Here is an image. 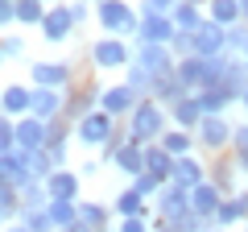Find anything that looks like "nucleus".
Instances as JSON below:
<instances>
[{"instance_id":"1","label":"nucleus","mask_w":248,"mask_h":232,"mask_svg":"<svg viewBox=\"0 0 248 232\" xmlns=\"http://www.w3.org/2000/svg\"><path fill=\"white\" fill-rule=\"evenodd\" d=\"M170 129V108H161L157 99L145 96L141 104L128 112V129H124V137L137 145H149V141H161V133Z\"/></svg>"},{"instance_id":"2","label":"nucleus","mask_w":248,"mask_h":232,"mask_svg":"<svg viewBox=\"0 0 248 232\" xmlns=\"http://www.w3.org/2000/svg\"><path fill=\"white\" fill-rule=\"evenodd\" d=\"M95 17L104 25V33H112V37H137V29H141V13L128 0H99Z\"/></svg>"},{"instance_id":"3","label":"nucleus","mask_w":248,"mask_h":232,"mask_svg":"<svg viewBox=\"0 0 248 232\" xmlns=\"http://www.w3.org/2000/svg\"><path fill=\"white\" fill-rule=\"evenodd\" d=\"M120 133V129H116V116H108L104 108H91V112H83L79 120H75V141L79 145H87V149H104L108 141H112V137Z\"/></svg>"},{"instance_id":"4","label":"nucleus","mask_w":248,"mask_h":232,"mask_svg":"<svg viewBox=\"0 0 248 232\" xmlns=\"http://www.w3.org/2000/svg\"><path fill=\"white\" fill-rule=\"evenodd\" d=\"M232 137H236V125H232L223 112L203 116V120H199V129H195V141L203 145L207 153H223V149H232Z\"/></svg>"},{"instance_id":"5","label":"nucleus","mask_w":248,"mask_h":232,"mask_svg":"<svg viewBox=\"0 0 248 232\" xmlns=\"http://www.w3.org/2000/svg\"><path fill=\"white\" fill-rule=\"evenodd\" d=\"M195 207H190V191L178 187V182H166V187L157 191V199H153V215L166 224H182V215H190Z\"/></svg>"},{"instance_id":"6","label":"nucleus","mask_w":248,"mask_h":232,"mask_svg":"<svg viewBox=\"0 0 248 232\" xmlns=\"http://www.w3.org/2000/svg\"><path fill=\"white\" fill-rule=\"evenodd\" d=\"M133 63V50L124 46V37H99L95 46H91V66L95 71H124V66Z\"/></svg>"},{"instance_id":"7","label":"nucleus","mask_w":248,"mask_h":232,"mask_svg":"<svg viewBox=\"0 0 248 232\" xmlns=\"http://www.w3.org/2000/svg\"><path fill=\"white\" fill-rule=\"evenodd\" d=\"M133 63L141 66V71L149 75V79H166V75H174V63H178V54L170 50V46H137Z\"/></svg>"},{"instance_id":"8","label":"nucleus","mask_w":248,"mask_h":232,"mask_svg":"<svg viewBox=\"0 0 248 232\" xmlns=\"http://www.w3.org/2000/svg\"><path fill=\"white\" fill-rule=\"evenodd\" d=\"M141 104V96H137L128 83H108V87H99V108H104L108 116H116V120H128V112Z\"/></svg>"},{"instance_id":"9","label":"nucleus","mask_w":248,"mask_h":232,"mask_svg":"<svg viewBox=\"0 0 248 232\" xmlns=\"http://www.w3.org/2000/svg\"><path fill=\"white\" fill-rule=\"evenodd\" d=\"M174 21L170 13H141V29H137V46H170L174 42Z\"/></svg>"},{"instance_id":"10","label":"nucleus","mask_w":248,"mask_h":232,"mask_svg":"<svg viewBox=\"0 0 248 232\" xmlns=\"http://www.w3.org/2000/svg\"><path fill=\"white\" fill-rule=\"evenodd\" d=\"M71 83H75L71 63H33L29 66V87H58V91H66Z\"/></svg>"},{"instance_id":"11","label":"nucleus","mask_w":248,"mask_h":232,"mask_svg":"<svg viewBox=\"0 0 248 232\" xmlns=\"http://www.w3.org/2000/svg\"><path fill=\"white\" fill-rule=\"evenodd\" d=\"M190 42H195V54H199V58H215V54H223V50H228V29H223L219 21H211V17H207L203 25H199L195 33H190Z\"/></svg>"},{"instance_id":"12","label":"nucleus","mask_w":248,"mask_h":232,"mask_svg":"<svg viewBox=\"0 0 248 232\" xmlns=\"http://www.w3.org/2000/svg\"><path fill=\"white\" fill-rule=\"evenodd\" d=\"M37 29H42L46 42H66V37H71L79 25H75V17H71V9H66V4H50Z\"/></svg>"},{"instance_id":"13","label":"nucleus","mask_w":248,"mask_h":232,"mask_svg":"<svg viewBox=\"0 0 248 232\" xmlns=\"http://www.w3.org/2000/svg\"><path fill=\"white\" fill-rule=\"evenodd\" d=\"M46 133H50V120H42V116H21L17 120V149L33 153V149H46Z\"/></svg>"},{"instance_id":"14","label":"nucleus","mask_w":248,"mask_h":232,"mask_svg":"<svg viewBox=\"0 0 248 232\" xmlns=\"http://www.w3.org/2000/svg\"><path fill=\"white\" fill-rule=\"evenodd\" d=\"M46 195H50V199H75V203H79V195H83V179L75 174L71 166H58L50 179H46Z\"/></svg>"},{"instance_id":"15","label":"nucleus","mask_w":248,"mask_h":232,"mask_svg":"<svg viewBox=\"0 0 248 232\" xmlns=\"http://www.w3.org/2000/svg\"><path fill=\"white\" fill-rule=\"evenodd\" d=\"M29 108H33V87H25V83H9V87L0 91V112H4V116L21 120V116H29Z\"/></svg>"},{"instance_id":"16","label":"nucleus","mask_w":248,"mask_h":232,"mask_svg":"<svg viewBox=\"0 0 248 232\" xmlns=\"http://www.w3.org/2000/svg\"><path fill=\"white\" fill-rule=\"evenodd\" d=\"M33 116H42V120H58L62 112H66V91L58 87H33V108H29Z\"/></svg>"},{"instance_id":"17","label":"nucleus","mask_w":248,"mask_h":232,"mask_svg":"<svg viewBox=\"0 0 248 232\" xmlns=\"http://www.w3.org/2000/svg\"><path fill=\"white\" fill-rule=\"evenodd\" d=\"M211 174H207V166L195 158V153H186V158H174V179L170 182H178V187H186V191H195L199 182H207Z\"/></svg>"},{"instance_id":"18","label":"nucleus","mask_w":248,"mask_h":232,"mask_svg":"<svg viewBox=\"0 0 248 232\" xmlns=\"http://www.w3.org/2000/svg\"><path fill=\"white\" fill-rule=\"evenodd\" d=\"M219 203H223V187H219L215 179L199 182V187L190 191V207H195L199 215H211V220H215V212H219Z\"/></svg>"},{"instance_id":"19","label":"nucleus","mask_w":248,"mask_h":232,"mask_svg":"<svg viewBox=\"0 0 248 232\" xmlns=\"http://www.w3.org/2000/svg\"><path fill=\"white\" fill-rule=\"evenodd\" d=\"M79 220L87 224L91 232H112L116 212H112L108 203H99V199H79Z\"/></svg>"},{"instance_id":"20","label":"nucleus","mask_w":248,"mask_h":232,"mask_svg":"<svg viewBox=\"0 0 248 232\" xmlns=\"http://www.w3.org/2000/svg\"><path fill=\"white\" fill-rule=\"evenodd\" d=\"M199 120H203V104H199L195 91H190V96H182L174 108H170V125H178V129H190V133H195Z\"/></svg>"},{"instance_id":"21","label":"nucleus","mask_w":248,"mask_h":232,"mask_svg":"<svg viewBox=\"0 0 248 232\" xmlns=\"http://www.w3.org/2000/svg\"><path fill=\"white\" fill-rule=\"evenodd\" d=\"M0 166H4V179H9L13 187H25V182H33V170H29V153H25V149L0 153Z\"/></svg>"},{"instance_id":"22","label":"nucleus","mask_w":248,"mask_h":232,"mask_svg":"<svg viewBox=\"0 0 248 232\" xmlns=\"http://www.w3.org/2000/svg\"><path fill=\"white\" fill-rule=\"evenodd\" d=\"M145 170H149L157 182H170L174 179V153L161 149V141H149L145 145Z\"/></svg>"},{"instance_id":"23","label":"nucleus","mask_w":248,"mask_h":232,"mask_svg":"<svg viewBox=\"0 0 248 232\" xmlns=\"http://www.w3.org/2000/svg\"><path fill=\"white\" fill-rule=\"evenodd\" d=\"M112 166L120 170V174H128V179H137V174H145V145H137V141H124L120 149H116Z\"/></svg>"},{"instance_id":"24","label":"nucleus","mask_w":248,"mask_h":232,"mask_svg":"<svg viewBox=\"0 0 248 232\" xmlns=\"http://www.w3.org/2000/svg\"><path fill=\"white\" fill-rule=\"evenodd\" d=\"M170 21H174L178 33H195V29L207 21V9H203V4H190V0H178L174 13H170Z\"/></svg>"},{"instance_id":"25","label":"nucleus","mask_w":248,"mask_h":232,"mask_svg":"<svg viewBox=\"0 0 248 232\" xmlns=\"http://www.w3.org/2000/svg\"><path fill=\"white\" fill-rule=\"evenodd\" d=\"M174 79L182 83L186 91H203V58L199 54H186L174 63Z\"/></svg>"},{"instance_id":"26","label":"nucleus","mask_w":248,"mask_h":232,"mask_svg":"<svg viewBox=\"0 0 248 232\" xmlns=\"http://www.w3.org/2000/svg\"><path fill=\"white\" fill-rule=\"evenodd\" d=\"M195 133L190 129H178V125H170L166 133H161V149L166 153H174V158H186V153H195Z\"/></svg>"},{"instance_id":"27","label":"nucleus","mask_w":248,"mask_h":232,"mask_svg":"<svg viewBox=\"0 0 248 232\" xmlns=\"http://www.w3.org/2000/svg\"><path fill=\"white\" fill-rule=\"evenodd\" d=\"M112 212H116V220H124V215H149V199H145L141 191H133V187H124L120 195H116Z\"/></svg>"},{"instance_id":"28","label":"nucleus","mask_w":248,"mask_h":232,"mask_svg":"<svg viewBox=\"0 0 248 232\" xmlns=\"http://www.w3.org/2000/svg\"><path fill=\"white\" fill-rule=\"evenodd\" d=\"M207 17L219 21L223 29H232L244 21V9H240V0H207Z\"/></svg>"},{"instance_id":"29","label":"nucleus","mask_w":248,"mask_h":232,"mask_svg":"<svg viewBox=\"0 0 248 232\" xmlns=\"http://www.w3.org/2000/svg\"><path fill=\"white\" fill-rule=\"evenodd\" d=\"M182 96H190V91H186L182 83L174 79V75H166V79H153V91H149V99H157L161 108H174Z\"/></svg>"},{"instance_id":"30","label":"nucleus","mask_w":248,"mask_h":232,"mask_svg":"<svg viewBox=\"0 0 248 232\" xmlns=\"http://www.w3.org/2000/svg\"><path fill=\"white\" fill-rule=\"evenodd\" d=\"M46 212H50V224L54 228H71L75 220H79V203H75V199H50V203H46Z\"/></svg>"},{"instance_id":"31","label":"nucleus","mask_w":248,"mask_h":232,"mask_svg":"<svg viewBox=\"0 0 248 232\" xmlns=\"http://www.w3.org/2000/svg\"><path fill=\"white\" fill-rule=\"evenodd\" d=\"M199 96V104H203V116H215V112H228L232 104H236V99L228 96V91L223 87H207V91H195Z\"/></svg>"},{"instance_id":"32","label":"nucleus","mask_w":248,"mask_h":232,"mask_svg":"<svg viewBox=\"0 0 248 232\" xmlns=\"http://www.w3.org/2000/svg\"><path fill=\"white\" fill-rule=\"evenodd\" d=\"M232 224H244V207L236 195H223L219 212H215V228H232Z\"/></svg>"},{"instance_id":"33","label":"nucleus","mask_w":248,"mask_h":232,"mask_svg":"<svg viewBox=\"0 0 248 232\" xmlns=\"http://www.w3.org/2000/svg\"><path fill=\"white\" fill-rule=\"evenodd\" d=\"M228 58H244L248 63V21H240V25H232L228 29Z\"/></svg>"},{"instance_id":"34","label":"nucleus","mask_w":248,"mask_h":232,"mask_svg":"<svg viewBox=\"0 0 248 232\" xmlns=\"http://www.w3.org/2000/svg\"><path fill=\"white\" fill-rule=\"evenodd\" d=\"M46 9V0H17V25H42Z\"/></svg>"},{"instance_id":"35","label":"nucleus","mask_w":248,"mask_h":232,"mask_svg":"<svg viewBox=\"0 0 248 232\" xmlns=\"http://www.w3.org/2000/svg\"><path fill=\"white\" fill-rule=\"evenodd\" d=\"M17 220H21V224H29L33 232H58V228L50 224V212H46V207H21Z\"/></svg>"},{"instance_id":"36","label":"nucleus","mask_w":248,"mask_h":232,"mask_svg":"<svg viewBox=\"0 0 248 232\" xmlns=\"http://www.w3.org/2000/svg\"><path fill=\"white\" fill-rule=\"evenodd\" d=\"M124 83H128V87H133L137 91V96H149V91H153V79H149V75H145L141 71V66H137V63H128V66H124Z\"/></svg>"},{"instance_id":"37","label":"nucleus","mask_w":248,"mask_h":232,"mask_svg":"<svg viewBox=\"0 0 248 232\" xmlns=\"http://www.w3.org/2000/svg\"><path fill=\"white\" fill-rule=\"evenodd\" d=\"M0 212L9 215V220H17V215H21V195H17V187H13V182H4V187H0Z\"/></svg>"},{"instance_id":"38","label":"nucleus","mask_w":248,"mask_h":232,"mask_svg":"<svg viewBox=\"0 0 248 232\" xmlns=\"http://www.w3.org/2000/svg\"><path fill=\"white\" fill-rule=\"evenodd\" d=\"M9 149H17V120L0 112V153H9Z\"/></svg>"},{"instance_id":"39","label":"nucleus","mask_w":248,"mask_h":232,"mask_svg":"<svg viewBox=\"0 0 248 232\" xmlns=\"http://www.w3.org/2000/svg\"><path fill=\"white\" fill-rule=\"evenodd\" d=\"M128 187H133V191H141L145 199H157V191L166 187V182H157V179H153V174H149V170H145V174H137V179L128 182Z\"/></svg>"},{"instance_id":"40","label":"nucleus","mask_w":248,"mask_h":232,"mask_svg":"<svg viewBox=\"0 0 248 232\" xmlns=\"http://www.w3.org/2000/svg\"><path fill=\"white\" fill-rule=\"evenodd\" d=\"M116 232H153L149 215H124V220H116Z\"/></svg>"},{"instance_id":"41","label":"nucleus","mask_w":248,"mask_h":232,"mask_svg":"<svg viewBox=\"0 0 248 232\" xmlns=\"http://www.w3.org/2000/svg\"><path fill=\"white\" fill-rule=\"evenodd\" d=\"M66 9H71L75 25H87V17H91V9H87V0H71V4H66Z\"/></svg>"},{"instance_id":"42","label":"nucleus","mask_w":248,"mask_h":232,"mask_svg":"<svg viewBox=\"0 0 248 232\" xmlns=\"http://www.w3.org/2000/svg\"><path fill=\"white\" fill-rule=\"evenodd\" d=\"M174 4H178V0H145L141 13H174Z\"/></svg>"},{"instance_id":"43","label":"nucleus","mask_w":248,"mask_h":232,"mask_svg":"<svg viewBox=\"0 0 248 232\" xmlns=\"http://www.w3.org/2000/svg\"><path fill=\"white\" fill-rule=\"evenodd\" d=\"M0 50H4V58H13V54L25 50V42H21V37H0Z\"/></svg>"},{"instance_id":"44","label":"nucleus","mask_w":248,"mask_h":232,"mask_svg":"<svg viewBox=\"0 0 248 232\" xmlns=\"http://www.w3.org/2000/svg\"><path fill=\"white\" fill-rule=\"evenodd\" d=\"M17 21V0H0V25Z\"/></svg>"},{"instance_id":"45","label":"nucleus","mask_w":248,"mask_h":232,"mask_svg":"<svg viewBox=\"0 0 248 232\" xmlns=\"http://www.w3.org/2000/svg\"><path fill=\"white\" fill-rule=\"evenodd\" d=\"M232 149H248V120L236 129V137H232Z\"/></svg>"},{"instance_id":"46","label":"nucleus","mask_w":248,"mask_h":232,"mask_svg":"<svg viewBox=\"0 0 248 232\" xmlns=\"http://www.w3.org/2000/svg\"><path fill=\"white\" fill-rule=\"evenodd\" d=\"M232 162H236V170L248 179V149H236V153H232Z\"/></svg>"},{"instance_id":"47","label":"nucleus","mask_w":248,"mask_h":232,"mask_svg":"<svg viewBox=\"0 0 248 232\" xmlns=\"http://www.w3.org/2000/svg\"><path fill=\"white\" fill-rule=\"evenodd\" d=\"M153 232H182L178 224H166V220H153Z\"/></svg>"},{"instance_id":"48","label":"nucleus","mask_w":248,"mask_h":232,"mask_svg":"<svg viewBox=\"0 0 248 232\" xmlns=\"http://www.w3.org/2000/svg\"><path fill=\"white\" fill-rule=\"evenodd\" d=\"M4 232H33V228H29V224H21V220H13V224H9Z\"/></svg>"},{"instance_id":"49","label":"nucleus","mask_w":248,"mask_h":232,"mask_svg":"<svg viewBox=\"0 0 248 232\" xmlns=\"http://www.w3.org/2000/svg\"><path fill=\"white\" fill-rule=\"evenodd\" d=\"M62 232H91V228H87V224H83V220H75L71 228H62Z\"/></svg>"},{"instance_id":"50","label":"nucleus","mask_w":248,"mask_h":232,"mask_svg":"<svg viewBox=\"0 0 248 232\" xmlns=\"http://www.w3.org/2000/svg\"><path fill=\"white\" fill-rule=\"evenodd\" d=\"M9 224H13V220H9V215H4V212H0V232H4V228H9Z\"/></svg>"},{"instance_id":"51","label":"nucleus","mask_w":248,"mask_h":232,"mask_svg":"<svg viewBox=\"0 0 248 232\" xmlns=\"http://www.w3.org/2000/svg\"><path fill=\"white\" fill-rule=\"evenodd\" d=\"M240 104H244V112H248V87H244V96H240Z\"/></svg>"},{"instance_id":"52","label":"nucleus","mask_w":248,"mask_h":232,"mask_svg":"<svg viewBox=\"0 0 248 232\" xmlns=\"http://www.w3.org/2000/svg\"><path fill=\"white\" fill-rule=\"evenodd\" d=\"M4 182H9V179H4V166H0V187H4Z\"/></svg>"},{"instance_id":"53","label":"nucleus","mask_w":248,"mask_h":232,"mask_svg":"<svg viewBox=\"0 0 248 232\" xmlns=\"http://www.w3.org/2000/svg\"><path fill=\"white\" fill-rule=\"evenodd\" d=\"M0 63H4V50H0Z\"/></svg>"},{"instance_id":"54","label":"nucleus","mask_w":248,"mask_h":232,"mask_svg":"<svg viewBox=\"0 0 248 232\" xmlns=\"http://www.w3.org/2000/svg\"><path fill=\"white\" fill-rule=\"evenodd\" d=\"M244 232H248V220H244Z\"/></svg>"},{"instance_id":"55","label":"nucleus","mask_w":248,"mask_h":232,"mask_svg":"<svg viewBox=\"0 0 248 232\" xmlns=\"http://www.w3.org/2000/svg\"><path fill=\"white\" fill-rule=\"evenodd\" d=\"M215 232H223V228H215Z\"/></svg>"},{"instance_id":"56","label":"nucleus","mask_w":248,"mask_h":232,"mask_svg":"<svg viewBox=\"0 0 248 232\" xmlns=\"http://www.w3.org/2000/svg\"><path fill=\"white\" fill-rule=\"evenodd\" d=\"M95 4H99V0H95Z\"/></svg>"},{"instance_id":"57","label":"nucleus","mask_w":248,"mask_h":232,"mask_svg":"<svg viewBox=\"0 0 248 232\" xmlns=\"http://www.w3.org/2000/svg\"><path fill=\"white\" fill-rule=\"evenodd\" d=\"M0 91H4V87H0Z\"/></svg>"}]
</instances>
